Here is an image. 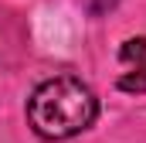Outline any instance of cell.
Listing matches in <instances>:
<instances>
[{"label": "cell", "instance_id": "3", "mask_svg": "<svg viewBox=\"0 0 146 143\" xmlns=\"http://www.w3.org/2000/svg\"><path fill=\"white\" fill-rule=\"evenodd\" d=\"M119 58H122V65L146 61V37H129V41H122V48H119Z\"/></svg>", "mask_w": 146, "mask_h": 143}, {"label": "cell", "instance_id": "2", "mask_svg": "<svg viewBox=\"0 0 146 143\" xmlns=\"http://www.w3.org/2000/svg\"><path fill=\"white\" fill-rule=\"evenodd\" d=\"M119 89L122 92H146V61L126 65V72L119 75Z\"/></svg>", "mask_w": 146, "mask_h": 143}, {"label": "cell", "instance_id": "1", "mask_svg": "<svg viewBox=\"0 0 146 143\" xmlns=\"http://www.w3.org/2000/svg\"><path fill=\"white\" fill-rule=\"evenodd\" d=\"M95 92L75 75H54L41 82L27 99V123L41 140H72L95 123Z\"/></svg>", "mask_w": 146, "mask_h": 143}]
</instances>
